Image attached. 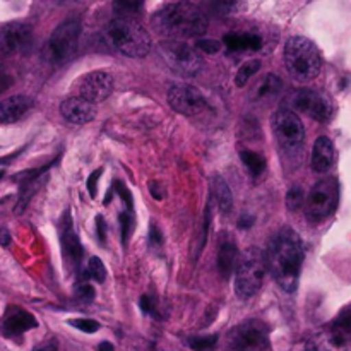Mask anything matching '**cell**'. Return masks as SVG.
<instances>
[{"label":"cell","mask_w":351,"mask_h":351,"mask_svg":"<svg viewBox=\"0 0 351 351\" xmlns=\"http://www.w3.org/2000/svg\"><path fill=\"white\" fill-rule=\"evenodd\" d=\"M10 242V237H9V232L7 230H2V247H7Z\"/></svg>","instance_id":"b9f144b4"},{"label":"cell","mask_w":351,"mask_h":351,"mask_svg":"<svg viewBox=\"0 0 351 351\" xmlns=\"http://www.w3.org/2000/svg\"><path fill=\"white\" fill-rule=\"evenodd\" d=\"M218 345V336H194L189 339V346L194 351H215Z\"/></svg>","instance_id":"4316f807"},{"label":"cell","mask_w":351,"mask_h":351,"mask_svg":"<svg viewBox=\"0 0 351 351\" xmlns=\"http://www.w3.org/2000/svg\"><path fill=\"white\" fill-rule=\"evenodd\" d=\"M304 264V245L293 228H283L271 239L266 252V266L285 291L297 290Z\"/></svg>","instance_id":"6da1fadb"},{"label":"cell","mask_w":351,"mask_h":351,"mask_svg":"<svg viewBox=\"0 0 351 351\" xmlns=\"http://www.w3.org/2000/svg\"><path fill=\"white\" fill-rule=\"evenodd\" d=\"M96 226H98V237H99V242L101 243H105V221H103V218L101 216H98V218H96Z\"/></svg>","instance_id":"f35d334b"},{"label":"cell","mask_w":351,"mask_h":351,"mask_svg":"<svg viewBox=\"0 0 351 351\" xmlns=\"http://www.w3.org/2000/svg\"><path fill=\"white\" fill-rule=\"evenodd\" d=\"M154 31L167 40L199 36L208 29V19L197 5L191 2L167 3L151 17Z\"/></svg>","instance_id":"7a4b0ae2"},{"label":"cell","mask_w":351,"mask_h":351,"mask_svg":"<svg viewBox=\"0 0 351 351\" xmlns=\"http://www.w3.org/2000/svg\"><path fill=\"white\" fill-rule=\"evenodd\" d=\"M240 263V256H239V249H237L235 242L228 237L219 242V250H218V269L219 273L223 274V278L228 280L230 276L233 274V271H237Z\"/></svg>","instance_id":"44dd1931"},{"label":"cell","mask_w":351,"mask_h":351,"mask_svg":"<svg viewBox=\"0 0 351 351\" xmlns=\"http://www.w3.org/2000/svg\"><path fill=\"white\" fill-rule=\"evenodd\" d=\"M88 271H89V274H91L93 280H96L98 283H103V281H105L106 269H105V266H103L101 259H98V257H93L88 264Z\"/></svg>","instance_id":"83f0119b"},{"label":"cell","mask_w":351,"mask_h":351,"mask_svg":"<svg viewBox=\"0 0 351 351\" xmlns=\"http://www.w3.org/2000/svg\"><path fill=\"white\" fill-rule=\"evenodd\" d=\"M151 239H153V242H154V243H161L160 232H158L156 228H153V232H151Z\"/></svg>","instance_id":"7bdbcfd3"},{"label":"cell","mask_w":351,"mask_h":351,"mask_svg":"<svg viewBox=\"0 0 351 351\" xmlns=\"http://www.w3.org/2000/svg\"><path fill=\"white\" fill-rule=\"evenodd\" d=\"M113 91V79L112 75L106 74V72L96 71L89 72L84 77H81L75 84V93H77L79 98L86 99V101L93 103H101L112 95Z\"/></svg>","instance_id":"5bb4252c"},{"label":"cell","mask_w":351,"mask_h":351,"mask_svg":"<svg viewBox=\"0 0 351 351\" xmlns=\"http://www.w3.org/2000/svg\"><path fill=\"white\" fill-rule=\"evenodd\" d=\"M33 328H36V319L19 307H10L2 319V331L7 338H16Z\"/></svg>","instance_id":"ac0fdd59"},{"label":"cell","mask_w":351,"mask_h":351,"mask_svg":"<svg viewBox=\"0 0 351 351\" xmlns=\"http://www.w3.org/2000/svg\"><path fill=\"white\" fill-rule=\"evenodd\" d=\"M168 101L175 112L187 117H197L208 110L206 96L191 84L173 86L168 93Z\"/></svg>","instance_id":"7c38bea8"},{"label":"cell","mask_w":351,"mask_h":351,"mask_svg":"<svg viewBox=\"0 0 351 351\" xmlns=\"http://www.w3.org/2000/svg\"><path fill=\"white\" fill-rule=\"evenodd\" d=\"M103 170H98L95 171V173L89 177V182H88V189H89V194H91V197H95L96 195V184H98V177L101 175Z\"/></svg>","instance_id":"74e56055"},{"label":"cell","mask_w":351,"mask_h":351,"mask_svg":"<svg viewBox=\"0 0 351 351\" xmlns=\"http://www.w3.org/2000/svg\"><path fill=\"white\" fill-rule=\"evenodd\" d=\"M336 160V149L335 144L329 137L321 136L314 144V149H312V168H314L317 173H326V171L331 170V167L335 165Z\"/></svg>","instance_id":"ffe728a7"},{"label":"cell","mask_w":351,"mask_h":351,"mask_svg":"<svg viewBox=\"0 0 351 351\" xmlns=\"http://www.w3.org/2000/svg\"><path fill=\"white\" fill-rule=\"evenodd\" d=\"M132 225H134L132 216H130L129 213H122V215H120V226H122V242H123V245H125L127 240H129L130 232H132Z\"/></svg>","instance_id":"1f68e13d"},{"label":"cell","mask_w":351,"mask_h":351,"mask_svg":"<svg viewBox=\"0 0 351 351\" xmlns=\"http://www.w3.org/2000/svg\"><path fill=\"white\" fill-rule=\"evenodd\" d=\"M69 324L84 332H96L99 329L98 322L91 321V319H72V321H69Z\"/></svg>","instance_id":"4dcf8cb0"},{"label":"cell","mask_w":351,"mask_h":351,"mask_svg":"<svg viewBox=\"0 0 351 351\" xmlns=\"http://www.w3.org/2000/svg\"><path fill=\"white\" fill-rule=\"evenodd\" d=\"M31 108H33V98L26 95L10 96L0 103V120L2 123H14L23 119Z\"/></svg>","instance_id":"d6986e66"},{"label":"cell","mask_w":351,"mask_h":351,"mask_svg":"<svg viewBox=\"0 0 351 351\" xmlns=\"http://www.w3.org/2000/svg\"><path fill=\"white\" fill-rule=\"evenodd\" d=\"M338 199L339 189L336 178H324V180L317 182L307 195V202H305L307 216L314 221L328 218L335 213Z\"/></svg>","instance_id":"8fae6325"},{"label":"cell","mask_w":351,"mask_h":351,"mask_svg":"<svg viewBox=\"0 0 351 351\" xmlns=\"http://www.w3.org/2000/svg\"><path fill=\"white\" fill-rule=\"evenodd\" d=\"M77 297L81 298L82 302H86V300H93V298H95V290H93L91 287H89V285H79L77 287Z\"/></svg>","instance_id":"e575fe53"},{"label":"cell","mask_w":351,"mask_h":351,"mask_svg":"<svg viewBox=\"0 0 351 351\" xmlns=\"http://www.w3.org/2000/svg\"><path fill=\"white\" fill-rule=\"evenodd\" d=\"M160 55L167 62L168 67L178 75L192 77L201 71L202 58L199 55L197 47H192L182 40L161 41Z\"/></svg>","instance_id":"8992f818"},{"label":"cell","mask_w":351,"mask_h":351,"mask_svg":"<svg viewBox=\"0 0 351 351\" xmlns=\"http://www.w3.org/2000/svg\"><path fill=\"white\" fill-rule=\"evenodd\" d=\"M60 242H62V250H64V257L67 261L69 267L72 269H77L79 264L82 259V247L79 242L77 235L74 233L72 228L71 218H62L60 223Z\"/></svg>","instance_id":"e0dca14e"},{"label":"cell","mask_w":351,"mask_h":351,"mask_svg":"<svg viewBox=\"0 0 351 351\" xmlns=\"http://www.w3.org/2000/svg\"><path fill=\"white\" fill-rule=\"evenodd\" d=\"M302 204H304V191H302L300 187H293L287 195V206L291 211H295V209L300 208Z\"/></svg>","instance_id":"f546056e"},{"label":"cell","mask_w":351,"mask_h":351,"mask_svg":"<svg viewBox=\"0 0 351 351\" xmlns=\"http://www.w3.org/2000/svg\"><path fill=\"white\" fill-rule=\"evenodd\" d=\"M285 65L295 81H314L322 67L321 51L308 38L291 36L285 45Z\"/></svg>","instance_id":"277c9868"},{"label":"cell","mask_w":351,"mask_h":351,"mask_svg":"<svg viewBox=\"0 0 351 351\" xmlns=\"http://www.w3.org/2000/svg\"><path fill=\"white\" fill-rule=\"evenodd\" d=\"M197 48L206 51V53H216V51H219V48H221V43L216 40H202L197 43Z\"/></svg>","instance_id":"836d02e7"},{"label":"cell","mask_w":351,"mask_h":351,"mask_svg":"<svg viewBox=\"0 0 351 351\" xmlns=\"http://www.w3.org/2000/svg\"><path fill=\"white\" fill-rule=\"evenodd\" d=\"M79 34H81V23L77 17L64 21L57 29L51 33L47 47H45V58L51 65H62L74 57L79 45Z\"/></svg>","instance_id":"5b68a950"},{"label":"cell","mask_w":351,"mask_h":351,"mask_svg":"<svg viewBox=\"0 0 351 351\" xmlns=\"http://www.w3.org/2000/svg\"><path fill=\"white\" fill-rule=\"evenodd\" d=\"M281 88H283V82H281V79L276 74H266L257 82L256 88L252 89L250 98L259 103L269 101V99L276 98L280 95Z\"/></svg>","instance_id":"7402d4cb"},{"label":"cell","mask_w":351,"mask_h":351,"mask_svg":"<svg viewBox=\"0 0 351 351\" xmlns=\"http://www.w3.org/2000/svg\"><path fill=\"white\" fill-rule=\"evenodd\" d=\"M332 324H335L336 328L343 329V331L350 332L351 335V305H348V307H345L341 312H339V315L335 319Z\"/></svg>","instance_id":"f1b7e54d"},{"label":"cell","mask_w":351,"mask_h":351,"mask_svg":"<svg viewBox=\"0 0 351 351\" xmlns=\"http://www.w3.org/2000/svg\"><path fill=\"white\" fill-rule=\"evenodd\" d=\"M230 51H257L263 47L261 36L254 33H230L223 38Z\"/></svg>","instance_id":"603a6c76"},{"label":"cell","mask_w":351,"mask_h":351,"mask_svg":"<svg viewBox=\"0 0 351 351\" xmlns=\"http://www.w3.org/2000/svg\"><path fill=\"white\" fill-rule=\"evenodd\" d=\"M307 351H351V335L331 324L312 336Z\"/></svg>","instance_id":"9a60e30c"},{"label":"cell","mask_w":351,"mask_h":351,"mask_svg":"<svg viewBox=\"0 0 351 351\" xmlns=\"http://www.w3.org/2000/svg\"><path fill=\"white\" fill-rule=\"evenodd\" d=\"M33 45V31L24 23H7L0 27V51L5 57L23 55Z\"/></svg>","instance_id":"4fadbf2b"},{"label":"cell","mask_w":351,"mask_h":351,"mask_svg":"<svg viewBox=\"0 0 351 351\" xmlns=\"http://www.w3.org/2000/svg\"><path fill=\"white\" fill-rule=\"evenodd\" d=\"M259 69H261V60H257V58H254V60H247L245 64L239 69V72H237V77H235L237 86H239V88H243V86L250 81V77H252L256 72H259Z\"/></svg>","instance_id":"484cf974"},{"label":"cell","mask_w":351,"mask_h":351,"mask_svg":"<svg viewBox=\"0 0 351 351\" xmlns=\"http://www.w3.org/2000/svg\"><path fill=\"white\" fill-rule=\"evenodd\" d=\"M240 158H242L243 165H245L247 170L250 171V175H252L254 178L261 177V175L264 173V170H266V160H264V156L254 153V151H242V153H240Z\"/></svg>","instance_id":"d4e9b609"},{"label":"cell","mask_w":351,"mask_h":351,"mask_svg":"<svg viewBox=\"0 0 351 351\" xmlns=\"http://www.w3.org/2000/svg\"><path fill=\"white\" fill-rule=\"evenodd\" d=\"M115 187H117V191H119L120 197H122L123 201H125L127 209H129V211H132V197H130V192L127 191L125 185H122V184H120V182H117Z\"/></svg>","instance_id":"d590c367"},{"label":"cell","mask_w":351,"mask_h":351,"mask_svg":"<svg viewBox=\"0 0 351 351\" xmlns=\"http://www.w3.org/2000/svg\"><path fill=\"white\" fill-rule=\"evenodd\" d=\"M213 192H215V197L219 209H221L223 213H228L230 209H232L233 197L228 185H226V182L223 180V178H215V180H213Z\"/></svg>","instance_id":"cb8c5ba5"},{"label":"cell","mask_w":351,"mask_h":351,"mask_svg":"<svg viewBox=\"0 0 351 351\" xmlns=\"http://www.w3.org/2000/svg\"><path fill=\"white\" fill-rule=\"evenodd\" d=\"M273 132L285 153H300L305 141V129L298 115L291 110H278L273 117Z\"/></svg>","instance_id":"ba28073f"},{"label":"cell","mask_w":351,"mask_h":351,"mask_svg":"<svg viewBox=\"0 0 351 351\" xmlns=\"http://www.w3.org/2000/svg\"><path fill=\"white\" fill-rule=\"evenodd\" d=\"M115 10H119V14H123V17H129V14L136 12V10H139L141 3H130V2H117L115 5Z\"/></svg>","instance_id":"d6a6232c"},{"label":"cell","mask_w":351,"mask_h":351,"mask_svg":"<svg viewBox=\"0 0 351 351\" xmlns=\"http://www.w3.org/2000/svg\"><path fill=\"white\" fill-rule=\"evenodd\" d=\"M264 271H266V261L257 250H249L245 256L240 257L239 267L235 271L237 295L243 300L252 298L261 290Z\"/></svg>","instance_id":"52a82bcc"},{"label":"cell","mask_w":351,"mask_h":351,"mask_svg":"<svg viewBox=\"0 0 351 351\" xmlns=\"http://www.w3.org/2000/svg\"><path fill=\"white\" fill-rule=\"evenodd\" d=\"M60 113L67 122L82 125V123L91 122L96 117V106L79 96H71L60 105Z\"/></svg>","instance_id":"2e32d148"},{"label":"cell","mask_w":351,"mask_h":351,"mask_svg":"<svg viewBox=\"0 0 351 351\" xmlns=\"http://www.w3.org/2000/svg\"><path fill=\"white\" fill-rule=\"evenodd\" d=\"M33 351H58V350H57V346L51 345V343H45V345L36 346Z\"/></svg>","instance_id":"ab89813d"},{"label":"cell","mask_w":351,"mask_h":351,"mask_svg":"<svg viewBox=\"0 0 351 351\" xmlns=\"http://www.w3.org/2000/svg\"><path fill=\"white\" fill-rule=\"evenodd\" d=\"M288 110H298L311 119L326 123L335 115V103L328 95L315 89H298L288 99Z\"/></svg>","instance_id":"30bf717a"},{"label":"cell","mask_w":351,"mask_h":351,"mask_svg":"<svg viewBox=\"0 0 351 351\" xmlns=\"http://www.w3.org/2000/svg\"><path fill=\"white\" fill-rule=\"evenodd\" d=\"M98 351H113V345L108 341H103L101 345L98 346Z\"/></svg>","instance_id":"60d3db41"},{"label":"cell","mask_w":351,"mask_h":351,"mask_svg":"<svg viewBox=\"0 0 351 351\" xmlns=\"http://www.w3.org/2000/svg\"><path fill=\"white\" fill-rule=\"evenodd\" d=\"M141 308H143L146 314H154V311H156V307H154V302L151 300L149 297H146V295L141 298Z\"/></svg>","instance_id":"8d00e7d4"},{"label":"cell","mask_w":351,"mask_h":351,"mask_svg":"<svg viewBox=\"0 0 351 351\" xmlns=\"http://www.w3.org/2000/svg\"><path fill=\"white\" fill-rule=\"evenodd\" d=\"M269 348V331L257 319L242 322L228 335V351H266Z\"/></svg>","instance_id":"9c48e42d"},{"label":"cell","mask_w":351,"mask_h":351,"mask_svg":"<svg viewBox=\"0 0 351 351\" xmlns=\"http://www.w3.org/2000/svg\"><path fill=\"white\" fill-rule=\"evenodd\" d=\"M105 41L108 47L130 58L146 57L151 50L149 33L132 17H117L106 26Z\"/></svg>","instance_id":"3957f363"}]
</instances>
